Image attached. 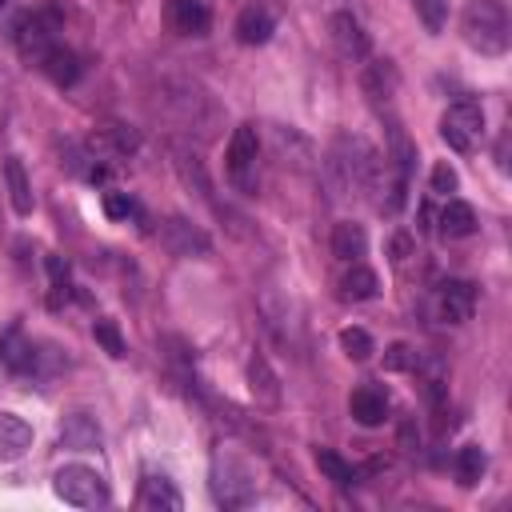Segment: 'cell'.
Masks as SVG:
<instances>
[{
  "mask_svg": "<svg viewBox=\"0 0 512 512\" xmlns=\"http://www.w3.org/2000/svg\"><path fill=\"white\" fill-rule=\"evenodd\" d=\"M324 172H328V184L336 196H348V192H376L380 184V172H384V156L364 140V136H336L332 148H328V160H324Z\"/></svg>",
  "mask_w": 512,
  "mask_h": 512,
  "instance_id": "obj_1",
  "label": "cell"
},
{
  "mask_svg": "<svg viewBox=\"0 0 512 512\" xmlns=\"http://www.w3.org/2000/svg\"><path fill=\"white\" fill-rule=\"evenodd\" d=\"M460 32L468 48H476L480 56H504L512 40V20L504 0H468L460 16Z\"/></svg>",
  "mask_w": 512,
  "mask_h": 512,
  "instance_id": "obj_2",
  "label": "cell"
},
{
  "mask_svg": "<svg viewBox=\"0 0 512 512\" xmlns=\"http://www.w3.org/2000/svg\"><path fill=\"white\" fill-rule=\"evenodd\" d=\"M212 500L220 508H248L256 500V480H252V468L240 460V456H228L220 452L212 460Z\"/></svg>",
  "mask_w": 512,
  "mask_h": 512,
  "instance_id": "obj_3",
  "label": "cell"
},
{
  "mask_svg": "<svg viewBox=\"0 0 512 512\" xmlns=\"http://www.w3.org/2000/svg\"><path fill=\"white\" fill-rule=\"evenodd\" d=\"M52 488H56V496H60L64 504H72V508H104V504L112 500L108 480H104L96 468H88V464H64V468H56Z\"/></svg>",
  "mask_w": 512,
  "mask_h": 512,
  "instance_id": "obj_4",
  "label": "cell"
},
{
  "mask_svg": "<svg viewBox=\"0 0 512 512\" xmlns=\"http://www.w3.org/2000/svg\"><path fill=\"white\" fill-rule=\"evenodd\" d=\"M256 160H260V136H256V124H236L228 148H224V172L232 180L236 192L244 196H256Z\"/></svg>",
  "mask_w": 512,
  "mask_h": 512,
  "instance_id": "obj_5",
  "label": "cell"
},
{
  "mask_svg": "<svg viewBox=\"0 0 512 512\" xmlns=\"http://www.w3.org/2000/svg\"><path fill=\"white\" fill-rule=\"evenodd\" d=\"M440 136L452 152H472L484 140V108L476 100H456L440 116Z\"/></svg>",
  "mask_w": 512,
  "mask_h": 512,
  "instance_id": "obj_6",
  "label": "cell"
},
{
  "mask_svg": "<svg viewBox=\"0 0 512 512\" xmlns=\"http://www.w3.org/2000/svg\"><path fill=\"white\" fill-rule=\"evenodd\" d=\"M56 32H60V12L56 8H40V12H28L16 20L12 28V40L20 48V56L28 64H36L52 44H56Z\"/></svg>",
  "mask_w": 512,
  "mask_h": 512,
  "instance_id": "obj_7",
  "label": "cell"
},
{
  "mask_svg": "<svg viewBox=\"0 0 512 512\" xmlns=\"http://www.w3.org/2000/svg\"><path fill=\"white\" fill-rule=\"evenodd\" d=\"M156 236H160V248H164L168 256H180V260H192V256H208V252H212L208 232H204L200 224L184 220V216H168Z\"/></svg>",
  "mask_w": 512,
  "mask_h": 512,
  "instance_id": "obj_8",
  "label": "cell"
},
{
  "mask_svg": "<svg viewBox=\"0 0 512 512\" xmlns=\"http://www.w3.org/2000/svg\"><path fill=\"white\" fill-rule=\"evenodd\" d=\"M136 148H140V136H136L132 128H124V124H100V128H92L88 140H84V152H88L92 160H100V164L124 160V156H132Z\"/></svg>",
  "mask_w": 512,
  "mask_h": 512,
  "instance_id": "obj_9",
  "label": "cell"
},
{
  "mask_svg": "<svg viewBox=\"0 0 512 512\" xmlns=\"http://www.w3.org/2000/svg\"><path fill=\"white\" fill-rule=\"evenodd\" d=\"M328 36H332L336 52H340L344 60H352V64L368 60V52H372V40H368L364 24H360L352 12H332V20H328Z\"/></svg>",
  "mask_w": 512,
  "mask_h": 512,
  "instance_id": "obj_10",
  "label": "cell"
},
{
  "mask_svg": "<svg viewBox=\"0 0 512 512\" xmlns=\"http://www.w3.org/2000/svg\"><path fill=\"white\" fill-rule=\"evenodd\" d=\"M476 312V288L468 280H444L436 292V316L444 324H464Z\"/></svg>",
  "mask_w": 512,
  "mask_h": 512,
  "instance_id": "obj_11",
  "label": "cell"
},
{
  "mask_svg": "<svg viewBox=\"0 0 512 512\" xmlns=\"http://www.w3.org/2000/svg\"><path fill=\"white\" fill-rule=\"evenodd\" d=\"M360 88H364V96H368L376 108L388 104V100L396 96V88H400L396 64H392V60H372V64H364V68H360Z\"/></svg>",
  "mask_w": 512,
  "mask_h": 512,
  "instance_id": "obj_12",
  "label": "cell"
},
{
  "mask_svg": "<svg viewBox=\"0 0 512 512\" xmlns=\"http://www.w3.org/2000/svg\"><path fill=\"white\" fill-rule=\"evenodd\" d=\"M168 24L180 36H204L212 28L208 0H168Z\"/></svg>",
  "mask_w": 512,
  "mask_h": 512,
  "instance_id": "obj_13",
  "label": "cell"
},
{
  "mask_svg": "<svg viewBox=\"0 0 512 512\" xmlns=\"http://www.w3.org/2000/svg\"><path fill=\"white\" fill-rule=\"evenodd\" d=\"M348 412H352V420H356V424L376 428V424H384V420H388V392H384V388H376V384H360V388L348 396Z\"/></svg>",
  "mask_w": 512,
  "mask_h": 512,
  "instance_id": "obj_14",
  "label": "cell"
},
{
  "mask_svg": "<svg viewBox=\"0 0 512 512\" xmlns=\"http://www.w3.org/2000/svg\"><path fill=\"white\" fill-rule=\"evenodd\" d=\"M0 364H4L8 372H32V368H36V348H32V340L24 336L20 324H8V328L0 332Z\"/></svg>",
  "mask_w": 512,
  "mask_h": 512,
  "instance_id": "obj_15",
  "label": "cell"
},
{
  "mask_svg": "<svg viewBox=\"0 0 512 512\" xmlns=\"http://www.w3.org/2000/svg\"><path fill=\"white\" fill-rule=\"evenodd\" d=\"M36 68L52 80V84H60V88H68V84H76V76H80V56L68 48V44H52L40 60H36Z\"/></svg>",
  "mask_w": 512,
  "mask_h": 512,
  "instance_id": "obj_16",
  "label": "cell"
},
{
  "mask_svg": "<svg viewBox=\"0 0 512 512\" xmlns=\"http://www.w3.org/2000/svg\"><path fill=\"white\" fill-rule=\"evenodd\" d=\"M136 504L148 508V512H180L184 508V500H180V492H176V484L168 476H144Z\"/></svg>",
  "mask_w": 512,
  "mask_h": 512,
  "instance_id": "obj_17",
  "label": "cell"
},
{
  "mask_svg": "<svg viewBox=\"0 0 512 512\" xmlns=\"http://www.w3.org/2000/svg\"><path fill=\"white\" fill-rule=\"evenodd\" d=\"M364 252H368V232H364V224H356V220L332 224V256H336V260L356 264Z\"/></svg>",
  "mask_w": 512,
  "mask_h": 512,
  "instance_id": "obj_18",
  "label": "cell"
},
{
  "mask_svg": "<svg viewBox=\"0 0 512 512\" xmlns=\"http://www.w3.org/2000/svg\"><path fill=\"white\" fill-rule=\"evenodd\" d=\"M60 444L64 448H76V452L100 448V424L88 412H68L64 424H60Z\"/></svg>",
  "mask_w": 512,
  "mask_h": 512,
  "instance_id": "obj_19",
  "label": "cell"
},
{
  "mask_svg": "<svg viewBox=\"0 0 512 512\" xmlns=\"http://www.w3.org/2000/svg\"><path fill=\"white\" fill-rule=\"evenodd\" d=\"M32 448V428L16 412H0V460H20Z\"/></svg>",
  "mask_w": 512,
  "mask_h": 512,
  "instance_id": "obj_20",
  "label": "cell"
},
{
  "mask_svg": "<svg viewBox=\"0 0 512 512\" xmlns=\"http://www.w3.org/2000/svg\"><path fill=\"white\" fill-rule=\"evenodd\" d=\"M272 12L268 8H260V4H248L240 16H236V40L240 44H248V48H256V44H268V36H272Z\"/></svg>",
  "mask_w": 512,
  "mask_h": 512,
  "instance_id": "obj_21",
  "label": "cell"
},
{
  "mask_svg": "<svg viewBox=\"0 0 512 512\" xmlns=\"http://www.w3.org/2000/svg\"><path fill=\"white\" fill-rule=\"evenodd\" d=\"M436 224H440V236H448V240H464V236L476 232V208L464 204V200H448V204L440 208Z\"/></svg>",
  "mask_w": 512,
  "mask_h": 512,
  "instance_id": "obj_22",
  "label": "cell"
},
{
  "mask_svg": "<svg viewBox=\"0 0 512 512\" xmlns=\"http://www.w3.org/2000/svg\"><path fill=\"white\" fill-rule=\"evenodd\" d=\"M4 180H8V200H12V212L16 216H32V184H28V172L16 156L4 160Z\"/></svg>",
  "mask_w": 512,
  "mask_h": 512,
  "instance_id": "obj_23",
  "label": "cell"
},
{
  "mask_svg": "<svg viewBox=\"0 0 512 512\" xmlns=\"http://www.w3.org/2000/svg\"><path fill=\"white\" fill-rule=\"evenodd\" d=\"M380 292V276L368 268V264H348V272L340 276V296L344 300H372Z\"/></svg>",
  "mask_w": 512,
  "mask_h": 512,
  "instance_id": "obj_24",
  "label": "cell"
},
{
  "mask_svg": "<svg viewBox=\"0 0 512 512\" xmlns=\"http://www.w3.org/2000/svg\"><path fill=\"white\" fill-rule=\"evenodd\" d=\"M484 468H488V456H484L480 444H464L456 452V484L460 488H476L480 476H484Z\"/></svg>",
  "mask_w": 512,
  "mask_h": 512,
  "instance_id": "obj_25",
  "label": "cell"
},
{
  "mask_svg": "<svg viewBox=\"0 0 512 512\" xmlns=\"http://www.w3.org/2000/svg\"><path fill=\"white\" fill-rule=\"evenodd\" d=\"M312 460H316V468L324 472V480H332L336 488H352V484H356V468H352L340 452H332V448H316Z\"/></svg>",
  "mask_w": 512,
  "mask_h": 512,
  "instance_id": "obj_26",
  "label": "cell"
},
{
  "mask_svg": "<svg viewBox=\"0 0 512 512\" xmlns=\"http://www.w3.org/2000/svg\"><path fill=\"white\" fill-rule=\"evenodd\" d=\"M248 384H252V396H260L264 404H276V400H280L276 376H272V368H268L264 356H252V360H248Z\"/></svg>",
  "mask_w": 512,
  "mask_h": 512,
  "instance_id": "obj_27",
  "label": "cell"
},
{
  "mask_svg": "<svg viewBox=\"0 0 512 512\" xmlns=\"http://www.w3.org/2000/svg\"><path fill=\"white\" fill-rule=\"evenodd\" d=\"M92 336H96V344L112 356V360H120V356H128V344H124V336H120V328H116V320H108V316H100V320H92Z\"/></svg>",
  "mask_w": 512,
  "mask_h": 512,
  "instance_id": "obj_28",
  "label": "cell"
},
{
  "mask_svg": "<svg viewBox=\"0 0 512 512\" xmlns=\"http://www.w3.org/2000/svg\"><path fill=\"white\" fill-rule=\"evenodd\" d=\"M340 348H344V356H348V360H368V356L376 352L372 336H368L364 328H356V324L340 328Z\"/></svg>",
  "mask_w": 512,
  "mask_h": 512,
  "instance_id": "obj_29",
  "label": "cell"
},
{
  "mask_svg": "<svg viewBox=\"0 0 512 512\" xmlns=\"http://www.w3.org/2000/svg\"><path fill=\"white\" fill-rule=\"evenodd\" d=\"M412 8H416V16L424 20L428 32H444V24H448V0H412Z\"/></svg>",
  "mask_w": 512,
  "mask_h": 512,
  "instance_id": "obj_30",
  "label": "cell"
},
{
  "mask_svg": "<svg viewBox=\"0 0 512 512\" xmlns=\"http://www.w3.org/2000/svg\"><path fill=\"white\" fill-rule=\"evenodd\" d=\"M104 216L108 220H132V216H140V204L128 192H104Z\"/></svg>",
  "mask_w": 512,
  "mask_h": 512,
  "instance_id": "obj_31",
  "label": "cell"
},
{
  "mask_svg": "<svg viewBox=\"0 0 512 512\" xmlns=\"http://www.w3.org/2000/svg\"><path fill=\"white\" fill-rule=\"evenodd\" d=\"M408 368H416V352H412V344L392 340V344L384 348V372H408Z\"/></svg>",
  "mask_w": 512,
  "mask_h": 512,
  "instance_id": "obj_32",
  "label": "cell"
},
{
  "mask_svg": "<svg viewBox=\"0 0 512 512\" xmlns=\"http://www.w3.org/2000/svg\"><path fill=\"white\" fill-rule=\"evenodd\" d=\"M388 256H392V264L396 268H404L412 256H416V240H412V232H392V240H388Z\"/></svg>",
  "mask_w": 512,
  "mask_h": 512,
  "instance_id": "obj_33",
  "label": "cell"
},
{
  "mask_svg": "<svg viewBox=\"0 0 512 512\" xmlns=\"http://www.w3.org/2000/svg\"><path fill=\"white\" fill-rule=\"evenodd\" d=\"M432 192H440V196H448V192H456V184H460V176H456V168L448 164V160H436L432 164Z\"/></svg>",
  "mask_w": 512,
  "mask_h": 512,
  "instance_id": "obj_34",
  "label": "cell"
},
{
  "mask_svg": "<svg viewBox=\"0 0 512 512\" xmlns=\"http://www.w3.org/2000/svg\"><path fill=\"white\" fill-rule=\"evenodd\" d=\"M396 440H400V448H404V452H416V448H420V432H416V424H412V420H404V424H400V432H396Z\"/></svg>",
  "mask_w": 512,
  "mask_h": 512,
  "instance_id": "obj_35",
  "label": "cell"
},
{
  "mask_svg": "<svg viewBox=\"0 0 512 512\" xmlns=\"http://www.w3.org/2000/svg\"><path fill=\"white\" fill-rule=\"evenodd\" d=\"M0 8H8V0H0Z\"/></svg>",
  "mask_w": 512,
  "mask_h": 512,
  "instance_id": "obj_36",
  "label": "cell"
}]
</instances>
